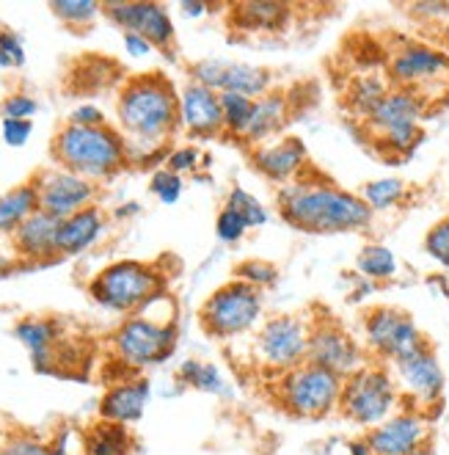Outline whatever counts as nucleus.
Returning a JSON list of instances; mask_svg holds the SVG:
<instances>
[{"instance_id":"1","label":"nucleus","mask_w":449,"mask_h":455,"mask_svg":"<svg viewBox=\"0 0 449 455\" xmlns=\"http://www.w3.org/2000/svg\"><path fill=\"white\" fill-rule=\"evenodd\" d=\"M116 116L127 160L146 166L166 152L169 139L179 130V94L161 72L138 75L124 84Z\"/></svg>"},{"instance_id":"2","label":"nucleus","mask_w":449,"mask_h":455,"mask_svg":"<svg viewBox=\"0 0 449 455\" xmlns=\"http://www.w3.org/2000/svg\"><path fill=\"white\" fill-rule=\"evenodd\" d=\"M281 219L311 235H342V232H364L373 227L375 212L364 204L353 191L317 177H301L279 191Z\"/></svg>"},{"instance_id":"3","label":"nucleus","mask_w":449,"mask_h":455,"mask_svg":"<svg viewBox=\"0 0 449 455\" xmlns=\"http://www.w3.org/2000/svg\"><path fill=\"white\" fill-rule=\"evenodd\" d=\"M52 157L61 169L89 182L108 180L130 164L122 132L108 124L77 127L67 122L59 136L52 139Z\"/></svg>"},{"instance_id":"4","label":"nucleus","mask_w":449,"mask_h":455,"mask_svg":"<svg viewBox=\"0 0 449 455\" xmlns=\"http://www.w3.org/2000/svg\"><path fill=\"white\" fill-rule=\"evenodd\" d=\"M157 299L144 304L114 334V351L130 370H146L171 356L177 345V304L169 296L163 309H154Z\"/></svg>"},{"instance_id":"5","label":"nucleus","mask_w":449,"mask_h":455,"mask_svg":"<svg viewBox=\"0 0 449 455\" xmlns=\"http://www.w3.org/2000/svg\"><path fill=\"white\" fill-rule=\"evenodd\" d=\"M403 409V395L389 364L366 362L342 381L339 414L358 427H375Z\"/></svg>"},{"instance_id":"6","label":"nucleus","mask_w":449,"mask_h":455,"mask_svg":"<svg viewBox=\"0 0 449 455\" xmlns=\"http://www.w3.org/2000/svg\"><path fill=\"white\" fill-rule=\"evenodd\" d=\"M91 299L119 315H133L161 292H166V279L154 265L138 259H119L91 279Z\"/></svg>"},{"instance_id":"7","label":"nucleus","mask_w":449,"mask_h":455,"mask_svg":"<svg viewBox=\"0 0 449 455\" xmlns=\"http://www.w3.org/2000/svg\"><path fill=\"white\" fill-rule=\"evenodd\" d=\"M276 397L284 414L295 419H323L339 411L342 379L311 362L279 376Z\"/></svg>"},{"instance_id":"8","label":"nucleus","mask_w":449,"mask_h":455,"mask_svg":"<svg viewBox=\"0 0 449 455\" xmlns=\"http://www.w3.org/2000/svg\"><path fill=\"white\" fill-rule=\"evenodd\" d=\"M262 309H265L262 290L240 279H232L221 284L213 296L201 304L199 320H201V329L209 337L232 339V337L251 331L256 326V320L262 317Z\"/></svg>"},{"instance_id":"9","label":"nucleus","mask_w":449,"mask_h":455,"mask_svg":"<svg viewBox=\"0 0 449 455\" xmlns=\"http://www.w3.org/2000/svg\"><path fill=\"white\" fill-rule=\"evenodd\" d=\"M386 77L394 89H408L433 105V92L449 89V56L430 44L406 42L389 56Z\"/></svg>"},{"instance_id":"10","label":"nucleus","mask_w":449,"mask_h":455,"mask_svg":"<svg viewBox=\"0 0 449 455\" xmlns=\"http://www.w3.org/2000/svg\"><path fill=\"white\" fill-rule=\"evenodd\" d=\"M389 367L394 372V381L400 387L403 406H411L425 417H430L441 406L446 376L430 342L416 347L408 356L391 362Z\"/></svg>"},{"instance_id":"11","label":"nucleus","mask_w":449,"mask_h":455,"mask_svg":"<svg viewBox=\"0 0 449 455\" xmlns=\"http://www.w3.org/2000/svg\"><path fill=\"white\" fill-rule=\"evenodd\" d=\"M366 351L381 364H391L408 356L430 339L416 326V320L398 307H375L364 315Z\"/></svg>"},{"instance_id":"12","label":"nucleus","mask_w":449,"mask_h":455,"mask_svg":"<svg viewBox=\"0 0 449 455\" xmlns=\"http://www.w3.org/2000/svg\"><path fill=\"white\" fill-rule=\"evenodd\" d=\"M309 331H311V323L298 315L271 317L254 342L256 362L271 372H279V376L295 370L298 364L306 362Z\"/></svg>"},{"instance_id":"13","label":"nucleus","mask_w":449,"mask_h":455,"mask_svg":"<svg viewBox=\"0 0 449 455\" xmlns=\"http://www.w3.org/2000/svg\"><path fill=\"white\" fill-rule=\"evenodd\" d=\"M306 362L323 367L345 381L356 370H361L369 359L351 331H345L339 323H334V320H317V323H311V331H309Z\"/></svg>"},{"instance_id":"14","label":"nucleus","mask_w":449,"mask_h":455,"mask_svg":"<svg viewBox=\"0 0 449 455\" xmlns=\"http://www.w3.org/2000/svg\"><path fill=\"white\" fill-rule=\"evenodd\" d=\"M102 14L124 34H138L146 42L154 44V50H163L171 56L174 50V20L163 4H152V0H108L102 4Z\"/></svg>"},{"instance_id":"15","label":"nucleus","mask_w":449,"mask_h":455,"mask_svg":"<svg viewBox=\"0 0 449 455\" xmlns=\"http://www.w3.org/2000/svg\"><path fill=\"white\" fill-rule=\"evenodd\" d=\"M36 194H39V210L47 212L52 219H69L75 212H81L86 207L94 204V182L77 177L67 169H50V172H42L36 180Z\"/></svg>"},{"instance_id":"16","label":"nucleus","mask_w":449,"mask_h":455,"mask_svg":"<svg viewBox=\"0 0 449 455\" xmlns=\"http://www.w3.org/2000/svg\"><path fill=\"white\" fill-rule=\"evenodd\" d=\"M364 439L375 450V455H411L430 442V417L403 406L381 425L369 427Z\"/></svg>"},{"instance_id":"17","label":"nucleus","mask_w":449,"mask_h":455,"mask_svg":"<svg viewBox=\"0 0 449 455\" xmlns=\"http://www.w3.org/2000/svg\"><path fill=\"white\" fill-rule=\"evenodd\" d=\"M254 169L268 177L271 182L289 185L303 177V169L309 164L306 144L295 136H276L265 144H259L251 149Z\"/></svg>"},{"instance_id":"18","label":"nucleus","mask_w":449,"mask_h":455,"mask_svg":"<svg viewBox=\"0 0 449 455\" xmlns=\"http://www.w3.org/2000/svg\"><path fill=\"white\" fill-rule=\"evenodd\" d=\"M179 127L188 130L193 139H216L224 132V111L221 94L204 89L199 84H188L179 92Z\"/></svg>"},{"instance_id":"19","label":"nucleus","mask_w":449,"mask_h":455,"mask_svg":"<svg viewBox=\"0 0 449 455\" xmlns=\"http://www.w3.org/2000/svg\"><path fill=\"white\" fill-rule=\"evenodd\" d=\"M430 105L421 100L419 94L408 92V89H389V94L378 102V108L369 114V119L364 122V130L375 139L386 136V132L394 130H406V127H421V119H425Z\"/></svg>"},{"instance_id":"20","label":"nucleus","mask_w":449,"mask_h":455,"mask_svg":"<svg viewBox=\"0 0 449 455\" xmlns=\"http://www.w3.org/2000/svg\"><path fill=\"white\" fill-rule=\"evenodd\" d=\"M152 397V387L146 379H127L114 384L99 400V419L116 425H136Z\"/></svg>"},{"instance_id":"21","label":"nucleus","mask_w":449,"mask_h":455,"mask_svg":"<svg viewBox=\"0 0 449 455\" xmlns=\"http://www.w3.org/2000/svg\"><path fill=\"white\" fill-rule=\"evenodd\" d=\"M59 227H61L59 219L36 210L31 219H25L12 232L14 251L22 259H34V262H47L52 257H59Z\"/></svg>"},{"instance_id":"22","label":"nucleus","mask_w":449,"mask_h":455,"mask_svg":"<svg viewBox=\"0 0 449 455\" xmlns=\"http://www.w3.org/2000/svg\"><path fill=\"white\" fill-rule=\"evenodd\" d=\"M289 119V102L281 92H268L265 97L254 100V111L246 132L237 141H243L246 147H259L276 136H281V130Z\"/></svg>"},{"instance_id":"23","label":"nucleus","mask_w":449,"mask_h":455,"mask_svg":"<svg viewBox=\"0 0 449 455\" xmlns=\"http://www.w3.org/2000/svg\"><path fill=\"white\" fill-rule=\"evenodd\" d=\"M105 229V216L99 207H86L64 219L59 227V257H75L91 249Z\"/></svg>"},{"instance_id":"24","label":"nucleus","mask_w":449,"mask_h":455,"mask_svg":"<svg viewBox=\"0 0 449 455\" xmlns=\"http://www.w3.org/2000/svg\"><path fill=\"white\" fill-rule=\"evenodd\" d=\"M289 22V9L276 0H243L232 6V25L243 34H276Z\"/></svg>"},{"instance_id":"25","label":"nucleus","mask_w":449,"mask_h":455,"mask_svg":"<svg viewBox=\"0 0 449 455\" xmlns=\"http://www.w3.org/2000/svg\"><path fill=\"white\" fill-rule=\"evenodd\" d=\"M14 337L25 347H28L36 372H52V359H56V354H52V345H56V337H59V329H56L52 320L25 317V320H20V323H17Z\"/></svg>"},{"instance_id":"26","label":"nucleus","mask_w":449,"mask_h":455,"mask_svg":"<svg viewBox=\"0 0 449 455\" xmlns=\"http://www.w3.org/2000/svg\"><path fill=\"white\" fill-rule=\"evenodd\" d=\"M83 455H133V434L127 425L99 419L83 436Z\"/></svg>"},{"instance_id":"27","label":"nucleus","mask_w":449,"mask_h":455,"mask_svg":"<svg viewBox=\"0 0 449 455\" xmlns=\"http://www.w3.org/2000/svg\"><path fill=\"white\" fill-rule=\"evenodd\" d=\"M36 210H39V194L34 182L17 185V188L4 194L0 196V235H12Z\"/></svg>"},{"instance_id":"28","label":"nucleus","mask_w":449,"mask_h":455,"mask_svg":"<svg viewBox=\"0 0 449 455\" xmlns=\"http://www.w3.org/2000/svg\"><path fill=\"white\" fill-rule=\"evenodd\" d=\"M271 84H273V72L271 69L254 67V64H243V61H229L224 92H229V94H243L248 100H259V97H265L268 92H273Z\"/></svg>"},{"instance_id":"29","label":"nucleus","mask_w":449,"mask_h":455,"mask_svg":"<svg viewBox=\"0 0 449 455\" xmlns=\"http://www.w3.org/2000/svg\"><path fill=\"white\" fill-rule=\"evenodd\" d=\"M391 84L386 77H378V75H361L356 77L351 89H348V108L351 114L364 124L369 119V114H373L378 108V102L389 94Z\"/></svg>"},{"instance_id":"30","label":"nucleus","mask_w":449,"mask_h":455,"mask_svg":"<svg viewBox=\"0 0 449 455\" xmlns=\"http://www.w3.org/2000/svg\"><path fill=\"white\" fill-rule=\"evenodd\" d=\"M356 271L369 282H389V279L398 276L400 265H398V257H394V251L389 246L366 243L356 257Z\"/></svg>"},{"instance_id":"31","label":"nucleus","mask_w":449,"mask_h":455,"mask_svg":"<svg viewBox=\"0 0 449 455\" xmlns=\"http://www.w3.org/2000/svg\"><path fill=\"white\" fill-rule=\"evenodd\" d=\"M179 379H182V384H188L191 389L204 392V395H213V397L229 395V384H226L224 372L216 364L188 359V362H182V367H179Z\"/></svg>"},{"instance_id":"32","label":"nucleus","mask_w":449,"mask_h":455,"mask_svg":"<svg viewBox=\"0 0 449 455\" xmlns=\"http://www.w3.org/2000/svg\"><path fill=\"white\" fill-rule=\"evenodd\" d=\"M406 194H408L406 180H400V177H381V180L366 182L358 196L364 199V204L373 212H386V210H394L398 204H403Z\"/></svg>"},{"instance_id":"33","label":"nucleus","mask_w":449,"mask_h":455,"mask_svg":"<svg viewBox=\"0 0 449 455\" xmlns=\"http://www.w3.org/2000/svg\"><path fill=\"white\" fill-rule=\"evenodd\" d=\"M221 111H224V130L229 136L240 139L248 122H251V111H254V100L243 97V94H221Z\"/></svg>"},{"instance_id":"34","label":"nucleus","mask_w":449,"mask_h":455,"mask_svg":"<svg viewBox=\"0 0 449 455\" xmlns=\"http://www.w3.org/2000/svg\"><path fill=\"white\" fill-rule=\"evenodd\" d=\"M224 207L234 210L237 216H243V221L248 224V229H259V227H265L271 221L268 207L262 204L254 194H248L246 188H232Z\"/></svg>"},{"instance_id":"35","label":"nucleus","mask_w":449,"mask_h":455,"mask_svg":"<svg viewBox=\"0 0 449 455\" xmlns=\"http://www.w3.org/2000/svg\"><path fill=\"white\" fill-rule=\"evenodd\" d=\"M50 12L67 25H89L97 14H102V4H94V0H50Z\"/></svg>"},{"instance_id":"36","label":"nucleus","mask_w":449,"mask_h":455,"mask_svg":"<svg viewBox=\"0 0 449 455\" xmlns=\"http://www.w3.org/2000/svg\"><path fill=\"white\" fill-rule=\"evenodd\" d=\"M191 84H199L204 89H213V92H224L226 84V72H229V61L224 59H201L191 64Z\"/></svg>"},{"instance_id":"37","label":"nucleus","mask_w":449,"mask_h":455,"mask_svg":"<svg viewBox=\"0 0 449 455\" xmlns=\"http://www.w3.org/2000/svg\"><path fill=\"white\" fill-rule=\"evenodd\" d=\"M234 279H240L256 290H268L279 282V267L268 259H243L240 265H237Z\"/></svg>"},{"instance_id":"38","label":"nucleus","mask_w":449,"mask_h":455,"mask_svg":"<svg viewBox=\"0 0 449 455\" xmlns=\"http://www.w3.org/2000/svg\"><path fill=\"white\" fill-rule=\"evenodd\" d=\"M421 144V127H406V130H394L386 132V136L375 139V147L386 155H411L416 147Z\"/></svg>"},{"instance_id":"39","label":"nucleus","mask_w":449,"mask_h":455,"mask_svg":"<svg viewBox=\"0 0 449 455\" xmlns=\"http://www.w3.org/2000/svg\"><path fill=\"white\" fill-rule=\"evenodd\" d=\"M149 191L161 199L163 204H177L182 191H185V182L179 174L169 172V169H157L149 180Z\"/></svg>"},{"instance_id":"40","label":"nucleus","mask_w":449,"mask_h":455,"mask_svg":"<svg viewBox=\"0 0 449 455\" xmlns=\"http://www.w3.org/2000/svg\"><path fill=\"white\" fill-rule=\"evenodd\" d=\"M425 251L444 267H449V219L433 224L425 235Z\"/></svg>"},{"instance_id":"41","label":"nucleus","mask_w":449,"mask_h":455,"mask_svg":"<svg viewBox=\"0 0 449 455\" xmlns=\"http://www.w3.org/2000/svg\"><path fill=\"white\" fill-rule=\"evenodd\" d=\"M20 67H25L22 39L9 28H0V69H20Z\"/></svg>"},{"instance_id":"42","label":"nucleus","mask_w":449,"mask_h":455,"mask_svg":"<svg viewBox=\"0 0 449 455\" xmlns=\"http://www.w3.org/2000/svg\"><path fill=\"white\" fill-rule=\"evenodd\" d=\"M248 232V224L243 221V216H237L234 210L224 207L216 219V235L224 240V243H237V240H243Z\"/></svg>"},{"instance_id":"43","label":"nucleus","mask_w":449,"mask_h":455,"mask_svg":"<svg viewBox=\"0 0 449 455\" xmlns=\"http://www.w3.org/2000/svg\"><path fill=\"white\" fill-rule=\"evenodd\" d=\"M0 111H4V119H34V114L39 111V102L31 97V94H12L4 100V105H0Z\"/></svg>"},{"instance_id":"44","label":"nucleus","mask_w":449,"mask_h":455,"mask_svg":"<svg viewBox=\"0 0 449 455\" xmlns=\"http://www.w3.org/2000/svg\"><path fill=\"white\" fill-rule=\"evenodd\" d=\"M199 160H201V152L196 147H177L166 155V169L174 172V174H188V172H196L199 169Z\"/></svg>"},{"instance_id":"45","label":"nucleus","mask_w":449,"mask_h":455,"mask_svg":"<svg viewBox=\"0 0 449 455\" xmlns=\"http://www.w3.org/2000/svg\"><path fill=\"white\" fill-rule=\"evenodd\" d=\"M0 455H50V444L34 436H14L0 444Z\"/></svg>"},{"instance_id":"46","label":"nucleus","mask_w":449,"mask_h":455,"mask_svg":"<svg viewBox=\"0 0 449 455\" xmlns=\"http://www.w3.org/2000/svg\"><path fill=\"white\" fill-rule=\"evenodd\" d=\"M34 132V122L28 119H4V141L9 147H25Z\"/></svg>"},{"instance_id":"47","label":"nucleus","mask_w":449,"mask_h":455,"mask_svg":"<svg viewBox=\"0 0 449 455\" xmlns=\"http://www.w3.org/2000/svg\"><path fill=\"white\" fill-rule=\"evenodd\" d=\"M69 124L77 127H102L105 124V114L97 105H77V108L69 114Z\"/></svg>"},{"instance_id":"48","label":"nucleus","mask_w":449,"mask_h":455,"mask_svg":"<svg viewBox=\"0 0 449 455\" xmlns=\"http://www.w3.org/2000/svg\"><path fill=\"white\" fill-rule=\"evenodd\" d=\"M124 50H127V56H133V59H146L154 52V44L138 34H124Z\"/></svg>"},{"instance_id":"49","label":"nucleus","mask_w":449,"mask_h":455,"mask_svg":"<svg viewBox=\"0 0 449 455\" xmlns=\"http://www.w3.org/2000/svg\"><path fill=\"white\" fill-rule=\"evenodd\" d=\"M179 12H182L185 17H191V20H199V17H204V14L209 12V6L199 4V0H182V4H179Z\"/></svg>"},{"instance_id":"50","label":"nucleus","mask_w":449,"mask_h":455,"mask_svg":"<svg viewBox=\"0 0 449 455\" xmlns=\"http://www.w3.org/2000/svg\"><path fill=\"white\" fill-rule=\"evenodd\" d=\"M411 12H414V14L441 17V14H446V12H449V6H446V4H416V6H411Z\"/></svg>"},{"instance_id":"51","label":"nucleus","mask_w":449,"mask_h":455,"mask_svg":"<svg viewBox=\"0 0 449 455\" xmlns=\"http://www.w3.org/2000/svg\"><path fill=\"white\" fill-rule=\"evenodd\" d=\"M69 439H72L69 431L59 434L56 439H52V444H50V455H69Z\"/></svg>"},{"instance_id":"52","label":"nucleus","mask_w":449,"mask_h":455,"mask_svg":"<svg viewBox=\"0 0 449 455\" xmlns=\"http://www.w3.org/2000/svg\"><path fill=\"white\" fill-rule=\"evenodd\" d=\"M348 452L351 455H375V450L373 447H369V442L361 436V439H353L351 444H348Z\"/></svg>"},{"instance_id":"53","label":"nucleus","mask_w":449,"mask_h":455,"mask_svg":"<svg viewBox=\"0 0 449 455\" xmlns=\"http://www.w3.org/2000/svg\"><path fill=\"white\" fill-rule=\"evenodd\" d=\"M136 212H141V204L138 202H127V204L116 207V219H130V216H136Z\"/></svg>"},{"instance_id":"54","label":"nucleus","mask_w":449,"mask_h":455,"mask_svg":"<svg viewBox=\"0 0 449 455\" xmlns=\"http://www.w3.org/2000/svg\"><path fill=\"white\" fill-rule=\"evenodd\" d=\"M411 455H436V450H433V444L428 442L425 447H419V450H414Z\"/></svg>"},{"instance_id":"55","label":"nucleus","mask_w":449,"mask_h":455,"mask_svg":"<svg viewBox=\"0 0 449 455\" xmlns=\"http://www.w3.org/2000/svg\"><path fill=\"white\" fill-rule=\"evenodd\" d=\"M4 267H6V259H4V257H0V271H4Z\"/></svg>"}]
</instances>
